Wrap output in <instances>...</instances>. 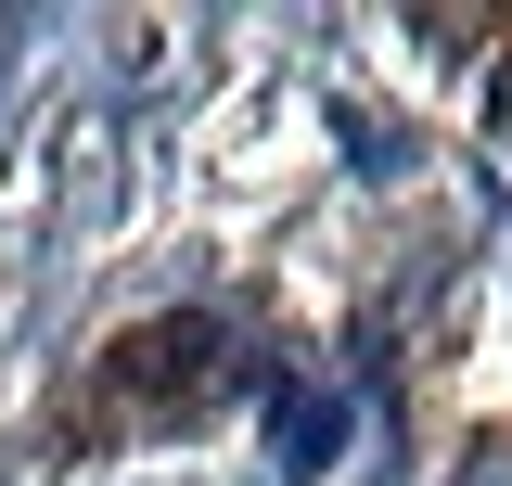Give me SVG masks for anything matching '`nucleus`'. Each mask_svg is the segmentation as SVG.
I'll return each mask as SVG.
<instances>
[{
  "label": "nucleus",
  "instance_id": "obj_3",
  "mask_svg": "<svg viewBox=\"0 0 512 486\" xmlns=\"http://www.w3.org/2000/svg\"><path fill=\"white\" fill-rule=\"evenodd\" d=\"M487 141H500V154H512V52L487 64Z\"/></svg>",
  "mask_w": 512,
  "mask_h": 486
},
{
  "label": "nucleus",
  "instance_id": "obj_2",
  "mask_svg": "<svg viewBox=\"0 0 512 486\" xmlns=\"http://www.w3.org/2000/svg\"><path fill=\"white\" fill-rule=\"evenodd\" d=\"M282 410H295V423H282V435H295V461H333V435H346V423H333V397H282Z\"/></svg>",
  "mask_w": 512,
  "mask_h": 486
},
{
  "label": "nucleus",
  "instance_id": "obj_1",
  "mask_svg": "<svg viewBox=\"0 0 512 486\" xmlns=\"http://www.w3.org/2000/svg\"><path fill=\"white\" fill-rule=\"evenodd\" d=\"M218 359H231L218 307H167V320H141V333H116V346L90 359V384H77V423L116 435V423H154V410H192V397L218 384Z\"/></svg>",
  "mask_w": 512,
  "mask_h": 486
}]
</instances>
